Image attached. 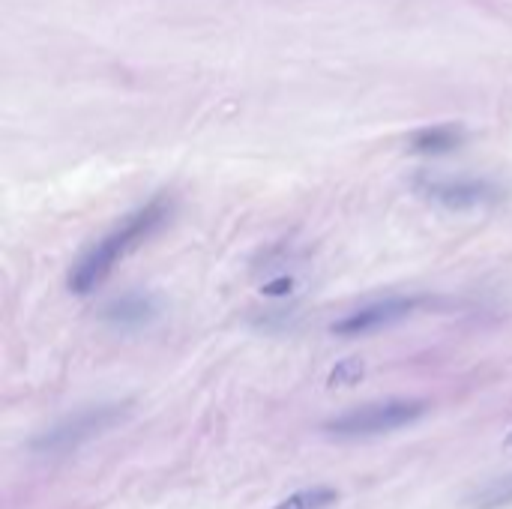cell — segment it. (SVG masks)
Wrapping results in <instances>:
<instances>
[{"instance_id":"cell-8","label":"cell","mask_w":512,"mask_h":509,"mask_svg":"<svg viewBox=\"0 0 512 509\" xmlns=\"http://www.w3.org/2000/svg\"><path fill=\"white\" fill-rule=\"evenodd\" d=\"M363 378V366L360 363H342L336 372H333V378H330V384L336 387V384H354V381H360Z\"/></svg>"},{"instance_id":"cell-1","label":"cell","mask_w":512,"mask_h":509,"mask_svg":"<svg viewBox=\"0 0 512 509\" xmlns=\"http://www.w3.org/2000/svg\"><path fill=\"white\" fill-rule=\"evenodd\" d=\"M171 204L165 198H153L150 204H144L141 210L129 213L117 228H111L96 246H90V252L72 267L69 273V288L72 294H90L96 291L114 270L120 261H126L141 243H147L168 219Z\"/></svg>"},{"instance_id":"cell-4","label":"cell","mask_w":512,"mask_h":509,"mask_svg":"<svg viewBox=\"0 0 512 509\" xmlns=\"http://www.w3.org/2000/svg\"><path fill=\"white\" fill-rule=\"evenodd\" d=\"M417 306V300H408V297H390V300H381V303H372V306H363L351 315H345L342 321L333 324V333L336 336H345V339H354V336H366V333H375L381 327H390L396 321H402L405 315H411Z\"/></svg>"},{"instance_id":"cell-7","label":"cell","mask_w":512,"mask_h":509,"mask_svg":"<svg viewBox=\"0 0 512 509\" xmlns=\"http://www.w3.org/2000/svg\"><path fill=\"white\" fill-rule=\"evenodd\" d=\"M336 498L339 495L333 489H303L285 498L276 509H327L330 504H336Z\"/></svg>"},{"instance_id":"cell-5","label":"cell","mask_w":512,"mask_h":509,"mask_svg":"<svg viewBox=\"0 0 512 509\" xmlns=\"http://www.w3.org/2000/svg\"><path fill=\"white\" fill-rule=\"evenodd\" d=\"M426 192L435 201H444L450 207H474L498 195L489 183H480V180H441V183H429Z\"/></svg>"},{"instance_id":"cell-3","label":"cell","mask_w":512,"mask_h":509,"mask_svg":"<svg viewBox=\"0 0 512 509\" xmlns=\"http://www.w3.org/2000/svg\"><path fill=\"white\" fill-rule=\"evenodd\" d=\"M120 420V408H96V411H84L75 414L63 423H57L51 432H45L42 438L33 441V450L42 453H57V450H72L78 444H84L87 438H93L96 432L114 426Z\"/></svg>"},{"instance_id":"cell-9","label":"cell","mask_w":512,"mask_h":509,"mask_svg":"<svg viewBox=\"0 0 512 509\" xmlns=\"http://www.w3.org/2000/svg\"><path fill=\"white\" fill-rule=\"evenodd\" d=\"M486 495H492V498H483L480 507H495V504H501V501H512V477L507 483H495Z\"/></svg>"},{"instance_id":"cell-2","label":"cell","mask_w":512,"mask_h":509,"mask_svg":"<svg viewBox=\"0 0 512 509\" xmlns=\"http://www.w3.org/2000/svg\"><path fill=\"white\" fill-rule=\"evenodd\" d=\"M423 414H426V402H420V399H387V402L354 408V411L324 423V432L333 438H345V441L348 438H372V435L405 429V426L417 423Z\"/></svg>"},{"instance_id":"cell-10","label":"cell","mask_w":512,"mask_h":509,"mask_svg":"<svg viewBox=\"0 0 512 509\" xmlns=\"http://www.w3.org/2000/svg\"><path fill=\"white\" fill-rule=\"evenodd\" d=\"M504 447H507V450H512V432H510V435H507V441H504Z\"/></svg>"},{"instance_id":"cell-6","label":"cell","mask_w":512,"mask_h":509,"mask_svg":"<svg viewBox=\"0 0 512 509\" xmlns=\"http://www.w3.org/2000/svg\"><path fill=\"white\" fill-rule=\"evenodd\" d=\"M462 144V132L453 126H435V129H423L411 138V147L417 153H447L453 147Z\"/></svg>"}]
</instances>
